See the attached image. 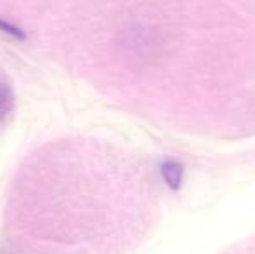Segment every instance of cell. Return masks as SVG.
<instances>
[{"mask_svg":"<svg viewBox=\"0 0 255 254\" xmlns=\"http://www.w3.org/2000/svg\"><path fill=\"white\" fill-rule=\"evenodd\" d=\"M14 108V92L7 82L0 80V126L7 120Z\"/></svg>","mask_w":255,"mask_h":254,"instance_id":"7a4b0ae2","label":"cell"},{"mask_svg":"<svg viewBox=\"0 0 255 254\" xmlns=\"http://www.w3.org/2000/svg\"><path fill=\"white\" fill-rule=\"evenodd\" d=\"M0 31L5 33L7 37L16 38V40H23L24 38V33L19 30V28L14 26V24H10V23H7V21H3V19H0Z\"/></svg>","mask_w":255,"mask_h":254,"instance_id":"3957f363","label":"cell"},{"mask_svg":"<svg viewBox=\"0 0 255 254\" xmlns=\"http://www.w3.org/2000/svg\"><path fill=\"white\" fill-rule=\"evenodd\" d=\"M161 180L170 190H179L184 181V166L175 159H167L160 166Z\"/></svg>","mask_w":255,"mask_h":254,"instance_id":"6da1fadb","label":"cell"}]
</instances>
